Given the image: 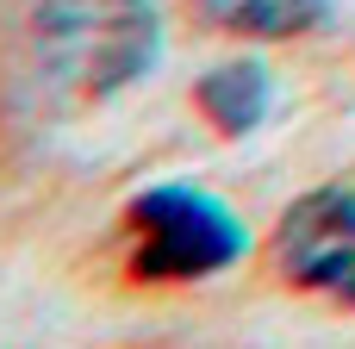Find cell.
Returning a JSON list of instances; mask_svg holds the SVG:
<instances>
[{
	"label": "cell",
	"instance_id": "2",
	"mask_svg": "<svg viewBox=\"0 0 355 349\" xmlns=\"http://www.w3.org/2000/svg\"><path fill=\"white\" fill-rule=\"evenodd\" d=\"M144 250L137 269L144 275H212L243 250V231L231 225V212L193 187H156L131 206Z\"/></svg>",
	"mask_w": 355,
	"mask_h": 349
},
{
	"label": "cell",
	"instance_id": "5",
	"mask_svg": "<svg viewBox=\"0 0 355 349\" xmlns=\"http://www.w3.org/2000/svg\"><path fill=\"white\" fill-rule=\"evenodd\" d=\"M206 12L243 37H300L324 19V0H206Z\"/></svg>",
	"mask_w": 355,
	"mask_h": 349
},
{
	"label": "cell",
	"instance_id": "1",
	"mask_svg": "<svg viewBox=\"0 0 355 349\" xmlns=\"http://www.w3.org/2000/svg\"><path fill=\"white\" fill-rule=\"evenodd\" d=\"M37 56L75 94H112L156 56V12L144 0H44Z\"/></svg>",
	"mask_w": 355,
	"mask_h": 349
},
{
	"label": "cell",
	"instance_id": "4",
	"mask_svg": "<svg viewBox=\"0 0 355 349\" xmlns=\"http://www.w3.org/2000/svg\"><path fill=\"white\" fill-rule=\"evenodd\" d=\"M200 106H206V119H212L218 131L243 137V131L268 112V75H262L256 62H225V69H212V75L200 81Z\"/></svg>",
	"mask_w": 355,
	"mask_h": 349
},
{
	"label": "cell",
	"instance_id": "3",
	"mask_svg": "<svg viewBox=\"0 0 355 349\" xmlns=\"http://www.w3.org/2000/svg\"><path fill=\"white\" fill-rule=\"evenodd\" d=\"M281 262L293 281L355 306V194L318 187L281 219Z\"/></svg>",
	"mask_w": 355,
	"mask_h": 349
}]
</instances>
